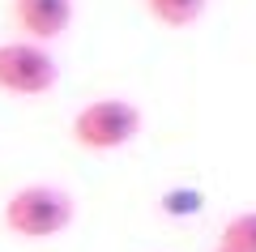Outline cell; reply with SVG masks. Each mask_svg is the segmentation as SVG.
<instances>
[{"label": "cell", "instance_id": "1", "mask_svg": "<svg viewBox=\"0 0 256 252\" xmlns=\"http://www.w3.org/2000/svg\"><path fill=\"white\" fill-rule=\"evenodd\" d=\"M73 222V197L56 184H26L4 201V226L18 239H52Z\"/></svg>", "mask_w": 256, "mask_h": 252}, {"label": "cell", "instance_id": "4", "mask_svg": "<svg viewBox=\"0 0 256 252\" xmlns=\"http://www.w3.org/2000/svg\"><path fill=\"white\" fill-rule=\"evenodd\" d=\"M13 22L30 43H52L73 26V0H13Z\"/></svg>", "mask_w": 256, "mask_h": 252}, {"label": "cell", "instance_id": "8", "mask_svg": "<svg viewBox=\"0 0 256 252\" xmlns=\"http://www.w3.org/2000/svg\"><path fill=\"white\" fill-rule=\"evenodd\" d=\"M218 252H226V248H218Z\"/></svg>", "mask_w": 256, "mask_h": 252}, {"label": "cell", "instance_id": "7", "mask_svg": "<svg viewBox=\"0 0 256 252\" xmlns=\"http://www.w3.org/2000/svg\"><path fill=\"white\" fill-rule=\"evenodd\" d=\"M162 209H166V214H175V218H188V214H196V209H201V192H192V188H175V192H166Z\"/></svg>", "mask_w": 256, "mask_h": 252}, {"label": "cell", "instance_id": "2", "mask_svg": "<svg viewBox=\"0 0 256 252\" xmlns=\"http://www.w3.org/2000/svg\"><path fill=\"white\" fill-rule=\"evenodd\" d=\"M137 133H141V111L128 99L86 103L73 116V141L82 145V150H94V154L124 150L128 141H137Z\"/></svg>", "mask_w": 256, "mask_h": 252}, {"label": "cell", "instance_id": "6", "mask_svg": "<svg viewBox=\"0 0 256 252\" xmlns=\"http://www.w3.org/2000/svg\"><path fill=\"white\" fill-rule=\"evenodd\" d=\"M226 252H256V209L248 214H235L226 226H222V243Z\"/></svg>", "mask_w": 256, "mask_h": 252}, {"label": "cell", "instance_id": "3", "mask_svg": "<svg viewBox=\"0 0 256 252\" xmlns=\"http://www.w3.org/2000/svg\"><path fill=\"white\" fill-rule=\"evenodd\" d=\"M60 81V64L43 43L30 39H9L0 43V90L18 94V99H43Z\"/></svg>", "mask_w": 256, "mask_h": 252}, {"label": "cell", "instance_id": "5", "mask_svg": "<svg viewBox=\"0 0 256 252\" xmlns=\"http://www.w3.org/2000/svg\"><path fill=\"white\" fill-rule=\"evenodd\" d=\"M162 26H192L205 13V0H146Z\"/></svg>", "mask_w": 256, "mask_h": 252}]
</instances>
